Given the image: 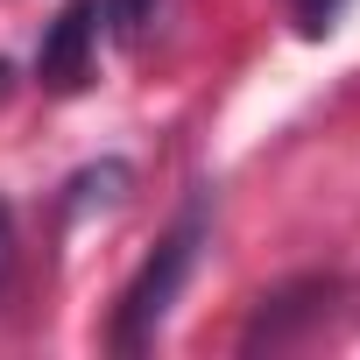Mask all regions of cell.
I'll return each mask as SVG.
<instances>
[{"mask_svg":"<svg viewBox=\"0 0 360 360\" xmlns=\"http://www.w3.org/2000/svg\"><path fill=\"white\" fill-rule=\"evenodd\" d=\"M191 248H198V219H184V226H176V233L155 248V262L134 276V290L120 297V318H113V346H120V353H134V346L162 325L176 283H184V269H191Z\"/></svg>","mask_w":360,"mask_h":360,"instance_id":"6da1fadb","label":"cell"},{"mask_svg":"<svg viewBox=\"0 0 360 360\" xmlns=\"http://www.w3.org/2000/svg\"><path fill=\"white\" fill-rule=\"evenodd\" d=\"M85 43H92V0L64 8V22H57V36H50V50H43V71H50L57 85H71V78L85 71Z\"/></svg>","mask_w":360,"mask_h":360,"instance_id":"7a4b0ae2","label":"cell"},{"mask_svg":"<svg viewBox=\"0 0 360 360\" xmlns=\"http://www.w3.org/2000/svg\"><path fill=\"white\" fill-rule=\"evenodd\" d=\"M148 15H155V0H106V22H113L120 36H141Z\"/></svg>","mask_w":360,"mask_h":360,"instance_id":"3957f363","label":"cell"},{"mask_svg":"<svg viewBox=\"0 0 360 360\" xmlns=\"http://www.w3.org/2000/svg\"><path fill=\"white\" fill-rule=\"evenodd\" d=\"M339 8H346V0H304V29H332Z\"/></svg>","mask_w":360,"mask_h":360,"instance_id":"277c9868","label":"cell"},{"mask_svg":"<svg viewBox=\"0 0 360 360\" xmlns=\"http://www.w3.org/2000/svg\"><path fill=\"white\" fill-rule=\"evenodd\" d=\"M8 248H15V233H8V212H0V276H8Z\"/></svg>","mask_w":360,"mask_h":360,"instance_id":"5b68a950","label":"cell"}]
</instances>
